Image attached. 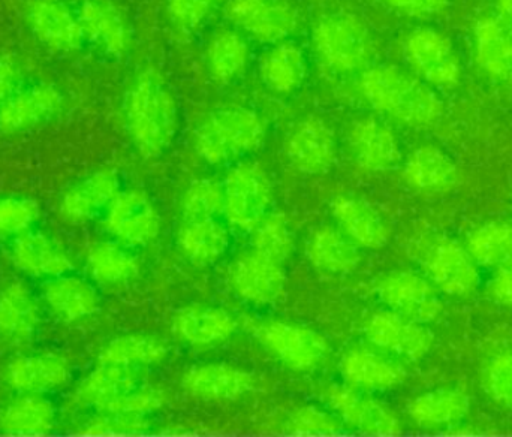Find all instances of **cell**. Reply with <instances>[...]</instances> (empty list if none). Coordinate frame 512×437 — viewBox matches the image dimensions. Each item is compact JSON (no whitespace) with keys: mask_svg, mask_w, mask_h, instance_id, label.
<instances>
[{"mask_svg":"<svg viewBox=\"0 0 512 437\" xmlns=\"http://www.w3.org/2000/svg\"><path fill=\"white\" fill-rule=\"evenodd\" d=\"M361 90L376 110L414 128L432 126L444 111L441 99L427 84L394 66L364 72Z\"/></svg>","mask_w":512,"mask_h":437,"instance_id":"obj_1","label":"cell"},{"mask_svg":"<svg viewBox=\"0 0 512 437\" xmlns=\"http://www.w3.org/2000/svg\"><path fill=\"white\" fill-rule=\"evenodd\" d=\"M129 132L146 159L164 155L177 132V104L173 93L156 72L146 71L132 86L126 104Z\"/></svg>","mask_w":512,"mask_h":437,"instance_id":"obj_2","label":"cell"},{"mask_svg":"<svg viewBox=\"0 0 512 437\" xmlns=\"http://www.w3.org/2000/svg\"><path fill=\"white\" fill-rule=\"evenodd\" d=\"M265 140V125L255 111L227 107L210 114L195 132L201 158L218 165L255 152Z\"/></svg>","mask_w":512,"mask_h":437,"instance_id":"obj_3","label":"cell"},{"mask_svg":"<svg viewBox=\"0 0 512 437\" xmlns=\"http://www.w3.org/2000/svg\"><path fill=\"white\" fill-rule=\"evenodd\" d=\"M313 38L321 59L336 71H357L372 57V36L363 21L351 15L324 18Z\"/></svg>","mask_w":512,"mask_h":437,"instance_id":"obj_4","label":"cell"},{"mask_svg":"<svg viewBox=\"0 0 512 437\" xmlns=\"http://www.w3.org/2000/svg\"><path fill=\"white\" fill-rule=\"evenodd\" d=\"M251 328L256 339L291 369H315L327 355L324 337L309 328L280 321L254 322Z\"/></svg>","mask_w":512,"mask_h":437,"instance_id":"obj_5","label":"cell"},{"mask_svg":"<svg viewBox=\"0 0 512 437\" xmlns=\"http://www.w3.org/2000/svg\"><path fill=\"white\" fill-rule=\"evenodd\" d=\"M224 197L231 222L240 228H255L270 209V179L258 164L245 162L228 174Z\"/></svg>","mask_w":512,"mask_h":437,"instance_id":"obj_6","label":"cell"},{"mask_svg":"<svg viewBox=\"0 0 512 437\" xmlns=\"http://www.w3.org/2000/svg\"><path fill=\"white\" fill-rule=\"evenodd\" d=\"M477 262L469 250L451 238H438L424 249L423 267L445 294L469 297L480 285Z\"/></svg>","mask_w":512,"mask_h":437,"instance_id":"obj_7","label":"cell"},{"mask_svg":"<svg viewBox=\"0 0 512 437\" xmlns=\"http://www.w3.org/2000/svg\"><path fill=\"white\" fill-rule=\"evenodd\" d=\"M378 294L393 312L421 324L436 321L444 307L435 286L412 271L388 274L379 283Z\"/></svg>","mask_w":512,"mask_h":437,"instance_id":"obj_8","label":"cell"},{"mask_svg":"<svg viewBox=\"0 0 512 437\" xmlns=\"http://www.w3.org/2000/svg\"><path fill=\"white\" fill-rule=\"evenodd\" d=\"M225 15L240 29L264 42H280L298 24L295 9L283 0H228Z\"/></svg>","mask_w":512,"mask_h":437,"instance_id":"obj_9","label":"cell"},{"mask_svg":"<svg viewBox=\"0 0 512 437\" xmlns=\"http://www.w3.org/2000/svg\"><path fill=\"white\" fill-rule=\"evenodd\" d=\"M27 21L36 39L56 53H72L86 41L78 12L63 0H30Z\"/></svg>","mask_w":512,"mask_h":437,"instance_id":"obj_10","label":"cell"},{"mask_svg":"<svg viewBox=\"0 0 512 437\" xmlns=\"http://www.w3.org/2000/svg\"><path fill=\"white\" fill-rule=\"evenodd\" d=\"M406 56L415 71L435 86H454L460 62L447 36L432 29L415 30L406 41Z\"/></svg>","mask_w":512,"mask_h":437,"instance_id":"obj_11","label":"cell"},{"mask_svg":"<svg viewBox=\"0 0 512 437\" xmlns=\"http://www.w3.org/2000/svg\"><path fill=\"white\" fill-rule=\"evenodd\" d=\"M366 333L373 345L408 360H421L433 348L432 331L393 310L372 316Z\"/></svg>","mask_w":512,"mask_h":437,"instance_id":"obj_12","label":"cell"},{"mask_svg":"<svg viewBox=\"0 0 512 437\" xmlns=\"http://www.w3.org/2000/svg\"><path fill=\"white\" fill-rule=\"evenodd\" d=\"M114 237L129 244H146L158 237L161 222L152 201L143 192H125L114 198L107 216Z\"/></svg>","mask_w":512,"mask_h":437,"instance_id":"obj_13","label":"cell"},{"mask_svg":"<svg viewBox=\"0 0 512 437\" xmlns=\"http://www.w3.org/2000/svg\"><path fill=\"white\" fill-rule=\"evenodd\" d=\"M327 400L345 423L367 435L394 436L402 433L396 415L376 400L345 387L328 390Z\"/></svg>","mask_w":512,"mask_h":437,"instance_id":"obj_14","label":"cell"},{"mask_svg":"<svg viewBox=\"0 0 512 437\" xmlns=\"http://www.w3.org/2000/svg\"><path fill=\"white\" fill-rule=\"evenodd\" d=\"M230 277L234 291L256 304L273 303L285 288L282 264L255 250L234 262Z\"/></svg>","mask_w":512,"mask_h":437,"instance_id":"obj_15","label":"cell"},{"mask_svg":"<svg viewBox=\"0 0 512 437\" xmlns=\"http://www.w3.org/2000/svg\"><path fill=\"white\" fill-rule=\"evenodd\" d=\"M62 102V95L51 84H35L15 90L0 105V131L14 134L50 119Z\"/></svg>","mask_w":512,"mask_h":437,"instance_id":"obj_16","label":"cell"},{"mask_svg":"<svg viewBox=\"0 0 512 437\" xmlns=\"http://www.w3.org/2000/svg\"><path fill=\"white\" fill-rule=\"evenodd\" d=\"M286 155L295 168L307 174L330 170L336 158V138L324 120H303L286 143Z\"/></svg>","mask_w":512,"mask_h":437,"instance_id":"obj_17","label":"cell"},{"mask_svg":"<svg viewBox=\"0 0 512 437\" xmlns=\"http://www.w3.org/2000/svg\"><path fill=\"white\" fill-rule=\"evenodd\" d=\"M84 39L111 57L126 54L131 42L122 12L108 0H86L78 11Z\"/></svg>","mask_w":512,"mask_h":437,"instance_id":"obj_18","label":"cell"},{"mask_svg":"<svg viewBox=\"0 0 512 437\" xmlns=\"http://www.w3.org/2000/svg\"><path fill=\"white\" fill-rule=\"evenodd\" d=\"M349 147L357 164L369 171L390 170L402 156L394 132L376 119H363L352 126Z\"/></svg>","mask_w":512,"mask_h":437,"instance_id":"obj_19","label":"cell"},{"mask_svg":"<svg viewBox=\"0 0 512 437\" xmlns=\"http://www.w3.org/2000/svg\"><path fill=\"white\" fill-rule=\"evenodd\" d=\"M185 387L189 393L207 402H231L251 390L252 378L237 367L209 364L189 370Z\"/></svg>","mask_w":512,"mask_h":437,"instance_id":"obj_20","label":"cell"},{"mask_svg":"<svg viewBox=\"0 0 512 437\" xmlns=\"http://www.w3.org/2000/svg\"><path fill=\"white\" fill-rule=\"evenodd\" d=\"M117 195H119V177L116 171H99L65 195L60 213L68 222H86L99 210L110 206Z\"/></svg>","mask_w":512,"mask_h":437,"instance_id":"obj_21","label":"cell"},{"mask_svg":"<svg viewBox=\"0 0 512 437\" xmlns=\"http://www.w3.org/2000/svg\"><path fill=\"white\" fill-rule=\"evenodd\" d=\"M342 372L346 381L361 390H391L402 384L405 372L399 364L367 351L354 349L343 358Z\"/></svg>","mask_w":512,"mask_h":437,"instance_id":"obj_22","label":"cell"},{"mask_svg":"<svg viewBox=\"0 0 512 437\" xmlns=\"http://www.w3.org/2000/svg\"><path fill=\"white\" fill-rule=\"evenodd\" d=\"M333 213L346 234L360 246L379 249L387 244L390 228L369 204L355 198H337Z\"/></svg>","mask_w":512,"mask_h":437,"instance_id":"obj_23","label":"cell"},{"mask_svg":"<svg viewBox=\"0 0 512 437\" xmlns=\"http://www.w3.org/2000/svg\"><path fill=\"white\" fill-rule=\"evenodd\" d=\"M477 60L481 68L501 80L512 78V27L507 21L487 18L475 33Z\"/></svg>","mask_w":512,"mask_h":437,"instance_id":"obj_24","label":"cell"},{"mask_svg":"<svg viewBox=\"0 0 512 437\" xmlns=\"http://www.w3.org/2000/svg\"><path fill=\"white\" fill-rule=\"evenodd\" d=\"M69 367L56 355H35L15 360L9 367V382L24 393H41L68 382Z\"/></svg>","mask_w":512,"mask_h":437,"instance_id":"obj_25","label":"cell"},{"mask_svg":"<svg viewBox=\"0 0 512 437\" xmlns=\"http://www.w3.org/2000/svg\"><path fill=\"white\" fill-rule=\"evenodd\" d=\"M259 75L268 89L276 93H291L306 77V59L297 45L280 42L268 50L259 63Z\"/></svg>","mask_w":512,"mask_h":437,"instance_id":"obj_26","label":"cell"},{"mask_svg":"<svg viewBox=\"0 0 512 437\" xmlns=\"http://www.w3.org/2000/svg\"><path fill=\"white\" fill-rule=\"evenodd\" d=\"M405 179L412 188L420 191H445L456 183L457 167L438 147L424 146L409 158Z\"/></svg>","mask_w":512,"mask_h":437,"instance_id":"obj_27","label":"cell"},{"mask_svg":"<svg viewBox=\"0 0 512 437\" xmlns=\"http://www.w3.org/2000/svg\"><path fill=\"white\" fill-rule=\"evenodd\" d=\"M12 258L20 270L35 276H60L72 267L66 253L41 234L18 238Z\"/></svg>","mask_w":512,"mask_h":437,"instance_id":"obj_28","label":"cell"},{"mask_svg":"<svg viewBox=\"0 0 512 437\" xmlns=\"http://www.w3.org/2000/svg\"><path fill=\"white\" fill-rule=\"evenodd\" d=\"M134 367L108 366L101 364L78 388V402L83 405L104 408L107 403L140 388Z\"/></svg>","mask_w":512,"mask_h":437,"instance_id":"obj_29","label":"cell"},{"mask_svg":"<svg viewBox=\"0 0 512 437\" xmlns=\"http://www.w3.org/2000/svg\"><path fill=\"white\" fill-rule=\"evenodd\" d=\"M471 400L459 390H436L421 394L409 406L415 423L423 427H444L459 423L468 415Z\"/></svg>","mask_w":512,"mask_h":437,"instance_id":"obj_30","label":"cell"},{"mask_svg":"<svg viewBox=\"0 0 512 437\" xmlns=\"http://www.w3.org/2000/svg\"><path fill=\"white\" fill-rule=\"evenodd\" d=\"M38 322L32 294L23 283H11L0 294V336L9 342L29 339Z\"/></svg>","mask_w":512,"mask_h":437,"instance_id":"obj_31","label":"cell"},{"mask_svg":"<svg viewBox=\"0 0 512 437\" xmlns=\"http://www.w3.org/2000/svg\"><path fill=\"white\" fill-rule=\"evenodd\" d=\"M309 258L324 273L340 276L357 268L360 253L357 246L336 229L322 228L310 240Z\"/></svg>","mask_w":512,"mask_h":437,"instance_id":"obj_32","label":"cell"},{"mask_svg":"<svg viewBox=\"0 0 512 437\" xmlns=\"http://www.w3.org/2000/svg\"><path fill=\"white\" fill-rule=\"evenodd\" d=\"M236 330V321L224 310H183L176 319V333L192 345H213L224 342Z\"/></svg>","mask_w":512,"mask_h":437,"instance_id":"obj_33","label":"cell"},{"mask_svg":"<svg viewBox=\"0 0 512 437\" xmlns=\"http://www.w3.org/2000/svg\"><path fill=\"white\" fill-rule=\"evenodd\" d=\"M50 309L65 321L87 318L98 309V297L92 286L74 277H62L45 286Z\"/></svg>","mask_w":512,"mask_h":437,"instance_id":"obj_34","label":"cell"},{"mask_svg":"<svg viewBox=\"0 0 512 437\" xmlns=\"http://www.w3.org/2000/svg\"><path fill=\"white\" fill-rule=\"evenodd\" d=\"M228 232L215 219L188 220L179 235L180 249L197 264H213L228 247Z\"/></svg>","mask_w":512,"mask_h":437,"instance_id":"obj_35","label":"cell"},{"mask_svg":"<svg viewBox=\"0 0 512 437\" xmlns=\"http://www.w3.org/2000/svg\"><path fill=\"white\" fill-rule=\"evenodd\" d=\"M213 77L222 83L236 80L249 62V47L239 33L222 30L216 33L207 51Z\"/></svg>","mask_w":512,"mask_h":437,"instance_id":"obj_36","label":"cell"},{"mask_svg":"<svg viewBox=\"0 0 512 437\" xmlns=\"http://www.w3.org/2000/svg\"><path fill=\"white\" fill-rule=\"evenodd\" d=\"M53 424V406L38 396L15 400L2 415L3 430L15 435H41L50 432Z\"/></svg>","mask_w":512,"mask_h":437,"instance_id":"obj_37","label":"cell"},{"mask_svg":"<svg viewBox=\"0 0 512 437\" xmlns=\"http://www.w3.org/2000/svg\"><path fill=\"white\" fill-rule=\"evenodd\" d=\"M167 357V346L149 336H125L111 342L102 351L101 364L138 367L161 363Z\"/></svg>","mask_w":512,"mask_h":437,"instance_id":"obj_38","label":"cell"},{"mask_svg":"<svg viewBox=\"0 0 512 437\" xmlns=\"http://www.w3.org/2000/svg\"><path fill=\"white\" fill-rule=\"evenodd\" d=\"M469 253L475 262L490 267L512 262V223L493 222L478 228L469 238Z\"/></svg>","mask_w":512,"mask_h":437,"instance_id":"obj_39","label":"cell"},{"mask_svg":"<svg viewBox=\"0 0 512 437\" xmlns=\"http://www.w3.org/2000/svg\"><path fill=\"white\" fill-rule=\"evenodd\" d=\"M90 273L96 280L108 285L128 282L138 273V262L122 247L111 243L96 244L87 256Z\"/></svg>","mask_w":512,"mask_h":437,"instance_id":"obj_40","label":"cell"},{"mask_svg":"<svg viewBox=\"0 0 512 437\" xmlns=\"http://www.w3.org/2000/svg\"><path fill=\"white\" fill-rule=\"evenodd\" d=\"M254 247L255 252L283 264L294 250V235L285 218L280 215L265 216L255 226Z\"/></svg>","mask_w":512,"mask_h":437,"instance_id":"obj_41","label":"cell"},{"mask_svg":"<svg viewBox=\"0 0 512 437\" xmlns=\"http://www.w3.org/2000/svg\"><path fill=\"white\" fill-rule=\"evenodd\" d=\"M224 209V191L212 180L194 183L183 200L186 220L215 219Z\"/></svg>","mask_w":512,"mask_h":437,"instance_id":"obj_42","label":"cell"},{"mask_svg":"<svg viewBox=\"0 0 512 437\" xmlns=\"http://www.w3.org/2000/svg\"><path fill=\"white\" fill-rule=\"evenodd\" d=\"M164 405V396L152 388H137L101 408L105 414L143 415L158 411Z\"/></svg>","mask_w":512,"mask_h":437,"instance_id":"obj_43","label":"cell"},{"mask_svg":"<svg viewBox=\"0 0 512 437\" xmlns=\"http://www.w3.org/2000/svg\"><path fill=\"white\" fill-rule=\"evenodd\" d=\"M487 393L512 411V352L496 357L486 370Z\"/></svg>","mask_w":512,"mask_h":437,"instance_id":"obj_44","label":"cell"},{"mask_svg":"<svg viewBox=\"0 0 512 437\" xmlns=\"http://www.w3.org/2000/svg\"><path fill=\"white\" fill-rule=\"evenodd\" d=\"M36 218L38 209L32 201H0V235L20 234L26 231Z\"/></svg>","mask_w":512,"mask_h":437,"instance_id":"obj_45","label":"cell"},{"mask_svg":"<svg viewBox=\"0 0 512 437\" xmlns=\"http://www.w3.org/2000/svg\"><path fill=\"white\" fill-rule=\"evenodd\" d=\"M218 0H168V12L177 26L195 30L206 23Z\"/></svg>","mask_w":512,"mask_h":437,"instance_id":"obj_46","label":"cell"},{"mask_svg":"<svg viewBox=\"0 0 512 437\" xmlns=\"http://www.w3.org/2000/svg\"><path fill=\"white\" fill-rule=\"evenodd\" d=\"M289 430L298 435H334L342 430V424L318 409L304 408L292 415Z\"/></svg>","mask_w":512,"mask_h":437,"instance_id":"obj_47","label":"cell"},{"mask_svg":"<svg viewBox=\"0 0 512 437\" xmlns=\"http://www.w3.org/2000/svg\"><path fill=\"white\" fill-rule=\"evenodd\" d=\"M149 429L141 415L107 414V417L98 418L87 424L81 433L84 435H132Z\"/></svg>","mask_w":512,"mask_h":437,"instance_id":"obj_48","label":"cell"},{"mask_svg":"<svg viewBox=\"0 0 512 437\" xmlns=\"http://www.w3.org/2000/svg\"><path fill=\"white\" fill-rule=\"evenodd\" d=\"M393 8L412 17H430L444 11L448 0H388Z\"/></svg>","mask_w":512,"mask_h":437,"instance_id":"obj_49","label":"cell"},{"mask_svg":"<svg viewBox=\"0 0 512 437\" xmlns=\"http://www.w3.org/2000/svg\"><path fill=\"white\" fill-rule=\"evenodd\" d=\"M493 297L504 306L512 307V262L501 265L490 285Z\"/></svg>","mask_w":512,"mask_h":437,"instance_id":"obj_50","label":"cell"},{"mask_svg":"<svg viewBox=\"0 0 512 437\" xmlns=\"http://www.w3.org/2000/svg\"><path fill=\"white\" fill-rule=\"evenodd\" d=\"M18 69L14 62L0 59V105L18 89Z\"/></svg>","mask_w":512,"mask_h":437,"instance_id":"obj_51","label":"cell"},{"mask_svg":"<svg viewBox=\"0 0 512 437\" xmlns=\"http://www.w3.org/2000/svg\"><path fill=\"white\" fill-rule=\"evenodd\" d=\"M498 3L502 14L512 24V0H498Z\"/></svg>","mask_w":512,"mask_h":437,"instance_id":"obj_52","label":"cell"}]
</instances>
